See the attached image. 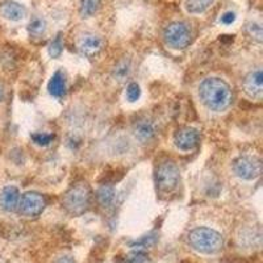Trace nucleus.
Returning <instances> with one entry per match:
<instances>
[{
  "mask_svg": "<svg viewBox=\"0 0 263 263\" xmlns=\"http://www.w3.org/2000/svg\"><path fill=\"white\" fill-rule=\"evenodd\" d=\"M199 96L203 104L213 112L225 111L232 103V90L221 78L211 77L199 86Z\"/></svg>",
  "mask_w": 263,
  "mask_h": 263,
  "instance_id": "1",
  "label": "nucleus"
},
{
  "mask_svg": "<svg viewBox=\"0 0 263 263\" xmlns=\"http://www.w3.org/2000/svg\"><path fill=\"white\" fill-rule=\"evenodd\" d=\"M189 243L194 250L201 254H216L224 246L221 234L211 228H195L189 233Z\"/></svg>",
  "mask_w": 263,
  "mask_h": 263,
  "instance_id": "2",
  "label": "nucleus"
},
{
  "mask_svg": "<svg viewBox=\"0 0 263 263\" xmlns=\"http://www.w3.org/2000/svg\"><path fill=\"white\" fill-rule=\"evenodd\" d=\"M91 189L86 182H77L63 195V208L71 216H82L90 206Z\"/></svg>",
  "mask_w": 263,
  "mask_h": 263,
  "instance_id": "3",
  "label": "nucleus"
},
{
  "mask_svg": "<svg viewBox=\"0 0 263 263\" xmlns=\"http://www.w3.org/2000/svg\"><path fill=\"white\" fill-rule=\"evenodd\" d=\"M164 44L174 50H183L191 44V28L184 21H173L163 30Z\"/></svg>",
  "mask_w": 263,
  "mask_h": 263,
  "instance_id": "4",
  "label": "nucleus"
},
{
  "mask_svg": "<svg viewBox=\"0 0 263 263\" xmlns=\"http://www.w3.org/2000/svg\"><path fill=\"white\" fill-rule=\"evenodd\" d=\"M179 183V168L174 162H163L158 166L156 173L157 189L161 192H171Z\"/></svg>",
  "mask_w": 263,
  "mask_h": 263,
  "instance_id": "5",
  "label": "nucleus"
},
{
  "mask_svg": "<svg viewBox=\"0 0 263 263\" xmlns=\"http://www.w3.org/2000/svg\"><path fill=\"white\" fill-rule=\"evenodd\" d=\"M233 171L239 179L254 180L262 174V161L255 156H241L233 162Z\"/></svg>",
  "mask_w": 263,
  "mask_h": 263,
  "instance_id": "6",
  "label": "nucleus"
},
{
  "mask_svg": "<svg viewBox=\"0 0 263 263\" xmlns=\"http://www.w3.org/2000/svg\"><path fill=\"white\" fill-rule=\"evenodd\" d=\"M46 201L41 194L34 191L25 192L23 196H20L17 210L20 215L25 217H37L45 210Z\"/></svg>",
  "mask_w": 263,
  "mask_h": 263,
  "instance_id": "7",
  "label": "nucleus"
},
{
  "mask_svg": "<svg viewBox=\"0 0 263 263\" xmlns=\"http://www.w3.org/2000/svg\"><path fill=\"white\" fill-rule=\"evenodd\" d=\"M104 46V39L95 33H84L78 40V49L84 57H96L98 54L102 53Z\"/></svg>",
  "mask_w": 263,
  "mask_h": 263,
  "instance_id": "8",
  "label": "nucleus"
},
{
  "mask_svg": "<svg viewBox=\"0 0 263 263\" xmlns=\"http://www.w3.org/2000/svg\"><path fill=\"white\" fill-rule=\"evenodd\" d=\"M200 142L199 132L190 126H184L175 132L174 135V144L182 152H191Z\"/></svg>",
  "mask_w": 263,
  "mask_h": 263,
  "instance_id": "9",
  "label": "nucleus"
},
{
  "mask_svg": "<svg viewBox=\"0 0 263 263\" xmlns=\"http://www.w3.org/2000/svg\"><path fill=\"white\" fill-rule=\"evenodd\" d=\"M243 92L254 100H262L263 96V72L260 69L253 70L243 79Z\"/></svg>",
  "mask_w": 263,
  "mask_h": 263,
  "instance_id": "10",
  "label": "nucleus"
},
{
  "mask_svg": "<svg viewBox=\"0 0 263 263\" xmlns=\"http://www.w3.org/2000/svg\"><path fill=\"white\" fill-rule=\"evenodd\" d=\"M0 16L12 23H18L27 18L28 9L24 4L15 0H4L0 3Z\"/></svg>",
  "mask_w": 263,
  "mask_h": 263,
  "instance_id": "11",
  "label": "nucleus"
},
{
  "mask_svg": "<svg viewBox=\"0 0 263 263\" xmlns=\"http://www.w3.org/2000/svg\"><path fill=\"white\" fill-rule=\"evenodd\" d=\"M133 133H135V137L140 141L141 144H147L156 137L157 128L152 120L141 119L133 126Z\"/></svg>",
  "mask_w": 263,
  "mask_h": 263,
  "instance_id": "12",
  "label": "nucleus"
},
{
  "mask_svg": "<svg viewBox=\"0 0 263 263\" xmlns=\"http://www.w3.org/2000/svg\"><path fill=\"white\" fill-rule=\"evenodd\" d=\"M20 192L15 185H7L0 192V206L7 212H13L17 210Z\"/></svg>",
  "mask_w": 263,
  "mask_h": 263,
  "instance_id": "13",
  "label": "nucleus"
},
{
  "mask_svg": "<svg viewBox=\"0 0 263 263\" xmlns=\"http://www.w3.org/2000/svg\"><path fill=\"white\" fill-rule=\"evenodd\" d=\"M48 90L54 98H62L66 93V79L62 71L54 72L48 84Z\"/></svg>",
  "mask_w": 263,
  "mask_h": 263,
  "instance_id": "14",
  "label": "nucleus"
},
{
  "mask_svg": "<svg viewBox=\"0 0 263 263\" xmlns=\"http://www.w3.org/2000/svg\"><path fill=\"white\" fill-rule=\"evenodd\" d=\"M215 4V0H185L184 11L189 15H203Z\"/></svg>",
  "mask_w": 263,
  "mask_h": 263,
  "instance_id": "15",
  "label": "nucleus"
},
{
  "mask_svg": "<svg viewBox=\"0 0 263 263\" xmlns=\"http://www.w3.org/2000/svg\"><path fill=\"white\" fill-rule=\"evenodd\" d=\"M102 0H81L79 2V16L82 18H90L99 12Z\"/></svg>",
  "mask_w": 263,
  "mask_h": 263,
  "instance_id": "16",
  "label": "nucleus"
},
{
  "mask_svg": "<svg viewBox=\"0 0 263 263\" xmlns=\"http://www.w3.org/2000/svg\"><path fill=\"white\" fill-rule=\"evenodd\" d=\"M98 201L103 208H109L114 205L116 199V190L112 185H103L98 191Z\"/></svg>",
  "mask_w": 263,
  "mask_h": 263,
  "instance_id": "17",
  "label": "nucleus"
},
{
  "mask_svg": "<svg viewBox=\"0 0 263 263\" xmlns=\"http://www.w3.org/2000/svg\"><path fill=\"white\" fill-rule=\"evenodd\" d=\"M48 30V23L41 16H34L28 25V32L32 37H42Z\"/></svg>",
  "mask_w": 263,
  "mask_h": 263,
  "instance_id": "18",
  "label": "nucleus"
},
{
  "mask_svg": "<svg viewBox=\"0 0 263 263\" xmlns=\"http://www.w3.org/2000/svg\"><path fill=\"white\" fill-rule=\"evenodd\" d=\"M132 71V63L129 60H123L120 61L116 66H115L114 72V78L116 79L117 82H124L126 78H128L129 75H130Z\"/></svg>",
  "mask_w": 263,
  "mask_h": 263,
  "instance_id": "19",
  "label": "nucleus"
},
{
  "mask_svg": "<svg viewBox=\"0 0 263 263\" xmlns=\"http://www.w3.org/2000/svg\"><path fill=\"white\" fill-rule=\"evenodd\" d=\"M245 30L248 36L257 42H262V25L259 21H249L245 25Z\"/></svg>",
  "mask_w": 263,
  "mask_h": 263,
  "instance_id": "20",
  "label": "nucleus"
},
{
  "mask_svg": "<svg viewBox=\"0 0 263 263\" xmlns=\"http://www.w3.org/2000/svg\"><path fill=\"white\" fill-rule=\"evenodd\" d=\"M32 141L39 146H48L53 142L54 135H49V133H41V132H37V133H33Z\"/></svg>",
  "mask_w": 263,
  "mask_h": 263,
  "instance_id": "21",
  "label": "nucleus"
},
{
  "mask_svg": "<svg viewBox=\"0 0 263 263\" xmlns=\"http://www.w3.org/2000/svg\"><path fill=\"white\" fill-rule=\"evenodd\" d=\"M63 50V42L61 34H58L53 41L49 44V54H50L51 58H58L62 54Z\"/></svg>",
  "mask_w": 263,
  "mask_h": 263,
  "instance_id": "22",
  "label": "nucleus"
},
{
  "mask_svg": "<svg viewBox=\"0 0 263 263\" xmlns=\"http://www.w3.org/2000/svg\"><path fill=\"white\" fill-rule=\"evenodd\" d=\"M141 96V88L136 82H132L126 87V99H128L130 103L137 102Z\"/></svg>",
  "mask_w": 263,
  "mask_h": 263,
  "instance_id": "23",
  "label": "nucleus"
},
{
  "mask_svg": "<svg viewBox=\"0 0 263 263\" xmlns=\"http://www.w3.org/2000/svg\"><path fill=\"white\" fill-rule=\"evenodd\" d=\"M156 242V238H154V237L153 236H149V237H145V238H142L141 239V241H138V242H136V243H133V248L136 249V250H140V251H142L144 250V249H146V248H149V246H152L153 243Z\"/></svg>",
  "mask_w": 263,
  "mask_h": 263,
  "instance_id": "24",
  "label": "nucleus"
},
{
  "mask_svg": "<svg viewBox=\"0 0 263 263\" xmlns=\"http://www.w3.org/2000/svg\"><path fill=\"white\" fill-rule=\"evenodd\" d=\"M236 12H233V11H227V12H224L220 16V23H221L222 25H232L234 21H236Z\"/></svg>",
  "mask_w": 263,
  "mask_h": 263,
  "instance_id": "25",
  "label": "nucleus"
},
{
  "mask_svg": "<svg viewBox=\"0 0 263 263\" xmlns=\"http://www.w3.org/2000/svg\"><path fill=\"white\" fill-rule=\"evenodd\" d=\"M55 263H75V260L71 257H61Z\"/></svg>",
  "mask_w": 263,
  "mask_h": 263,
  "instance_id": "26",
  "label": "nucleus"
},
{
  "mask_svg": "<svg viewBox=\"0 0 263 263\" xmlns=\"http://www.w3.org/2000/svg\"><path fill=\"white\" fill-rule=\"evenodd\" d=\"M3 99H4V87L0 84V103L3 102Z\"/></svg>",
  "mask_w": 263,
  "mask_h": 263,
  "instance_id": "27",
  "label": "nucleus"
}]
</instances>
